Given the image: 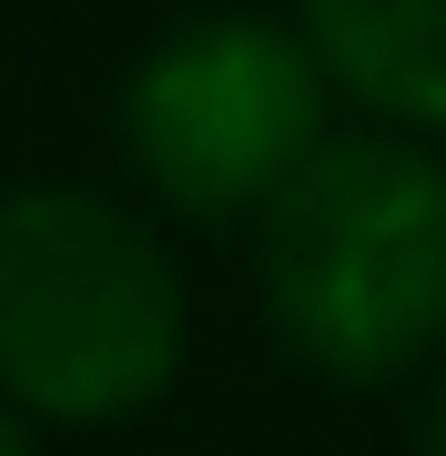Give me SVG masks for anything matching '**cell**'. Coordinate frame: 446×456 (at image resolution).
<instances>
[{"label":"cell","instance_id":"obj_1","mask_svg":"<svg viewBox=\"0 0 446 456\" xmlns=\"http://www.w3.org/2000/svg\"><path fill=\"white\" fill-rule=\"evenodd\" d=\"M254 305L325 386H406L446 355V142L345 122L254 213Z\"/></svg>","mask_w":446,"mask_h":456},{"label":"cell","instance_id":"obj_2","mask_svg":"<svg viewBox=\"0 0 446 456\" xmlns=\"http://www.w3.org/2000/svg\"><path fill=\"white\" fill-rule=\"evenodd\" d=\"M193 284L142 203L101 183L0 193V406L41 436L133 426L182 386Z\"/></svg>","mask_w":446,"mask_h":456},{"label":"cell","instance_id":"obj_3","mask_svg":"<svg viewBox=\"0 0 446 456\" xmlns=\"http://www.w3.org/2000/svg\"><path fill=\"white\" fill-rule=\"evenodd\" d=\"M335 112L345 92L295 11H193L152 31L112 92L122 163L182 224H254L345 132Z\"/></svg>","mask_w":446,"mask_h":456},{"label":"cell","instance_id":"obj_4","mask_svg":"<svg viewBox=\"0 0 446 456\" xmlns=\"http://www.w3.org/2000/svg\"><path fill=\"white\" fill-rule=\"evenodd\" d=\"M345 112L446 142V0H295Z\"/></svg>","mask_w":446,"mask_h":456},{"label":"cell","instance_id":"obj_5","mask_svg":"<svg viewBox=\"0 0 446 456\" xmlns=\"http://www.w3.org/2000/svg\"><path fill=\"white\" fill-rule=\"evenodd\" d=\"M416 456H446V386L416 406Z\"/></svg>","mask_w":446,"mask_h":456},{"label":"cell","instance_id":"obj_6","mask_svg":"<svg viewBox=\"0 0 446 456\" xmlns=\"http://www.w3.org/2000/svg\"><path fill=\"white\" fill-rule=\"evenodd\" d=\"M0 456H51V446H41V426H31V416L0 406Z\"/></svg>","mask_w":446,"mask_h":456}]
</instances>
